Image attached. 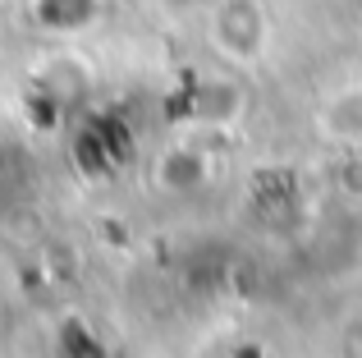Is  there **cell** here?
I'll return each instance as SVG.
<instances>
[{"label": "cell", "instance_id": "6da1fadb", "mask_svg": "<svg viewBox=\"0 0 362 358\" xmlns=\"http://www.w3.org/2000/svg\"><path fill=\"white\" fill-rule=\"evenodd\" d=\"M326 125L339 143H362V92H344V97L330 101Z\"/></svg>", "mask_w": 362, "mask_h": 358}]
</instances>
